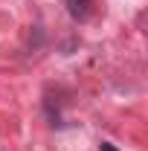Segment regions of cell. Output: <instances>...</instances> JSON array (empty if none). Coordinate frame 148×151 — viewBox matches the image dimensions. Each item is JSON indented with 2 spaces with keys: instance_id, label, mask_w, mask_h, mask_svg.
<instances>
[{
  "instance_id": "1",
  "label": "cell",
  "mask_w": 148,
  "mask_h": 151,
  "mask_svg": "<svg viewBox=\"0 0 148 151\" xmlns=\"http://www.w3.org/2000/svg\"><path fill=\"white\" fill-rule=\"evenodd\" d=\"M67 6H70V15L73 18H78V20H84L87 15H90L93 9V0H67Z\"/></svg>"
},
{
  "instance_id": "2",
  "label": "cell",
  "mask_w": 148,
  "mask_h": 151,
  "mask_svg": "<svg viewBox=\"0 0 148 151\" xmlns=\"http://www.w3.org/2000/svg\"><path fill=\"white\" fill-rule=\"evenodd\" d=\"M99 151H116V148H113L111 142H102V148H99Z\"/></svg>"
}]
</instances>
